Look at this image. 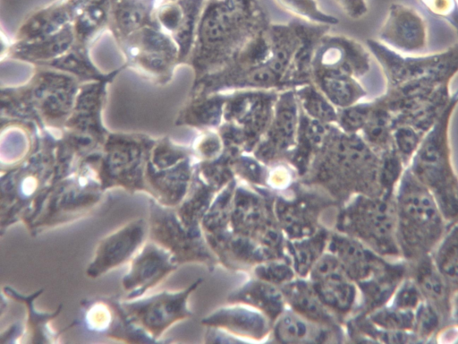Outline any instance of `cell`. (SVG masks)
<instances>
[{
  "instance_id": "cell-1",
  "label": "cell",
  "mask_w": 458,
  "mask_h": 344,
  "mask_svg": "<svg viewBox=\"0 0 458 344\" xmlns=\"http://www.w3.org/2000/svg\"><path fill=\"white\" fill-rule=\"evenodd\" d=\"M367 47L386 80L377 100L398 122L437 117L448 104L450 82L458 73V43L447 49L420 55L399 53L377 39Z\"/></svg>"
},
{
  "instance_id": "cell-2",
  "label": "cell",
  "mask_w": 458,
  "mask_h": 344,
  "mask_svg": "<svg viewBox=\"0 0 458 344\" xmlns=\"http://www.w3.org/2000/svg\"><path fill=\"white\" fill-rule=\"evenodd\" d=\"M268 26L258 0H206L191 51L197 79L227 66Z\"/></svg>"
},
{
  "instance_id": "cell-3",
  "label": "cell",
  "mask_w": 458,
  "mask_h": 344,
  "mask_svg": "<svg viewBox=\"0 0 458 344\" xmlns=\"http://www.w3.org/2000/svg\"><path fill=\"white\" fill-rule=\"evenodd\" d=\"M57 140L37 142L21 163L2 173L1 231L22 221L29 228L38 216L53 185Z\"/></svg>"
},
{
  "instance_id": "cell-4",
  "label": "cell",
  "mask_w": 458,
  "mask_h": 344,
  "mask_svg": "<svg viewBox=\"0 0 458 344\" xmlns=\"http://www.w3.org/2000/svg\"><path fill=\"white\" fill-rule=\"evenodd\" d=\"M458 105V89L423 137L409 168L432 193L443 217L458 220V179L453 170L448 142L450 120Z\"/></svg>"
},
{
  "instance_id": "cell-5",
  "label": "cell",
  "mask_w": 458,
  "mask_h": 344,
  "mask_svg": "<svg viewBox=\"0 0 458 344\" xmlns=\"http://www.w3.org/2000/svg\"><path fill=\"white\" fill-rule=\"evenodd\" d=\"M397 241L401 254L417 261L432 250L444 233V217L432 193L408 168L396 198Z\"/></svg>"
},
{
  "instance_id": "cell-6",
  "label": "cell",
  "mask_w": 458,
  "mask_h": 344,
  "mask_svg": "<svg viewBox=\"0 0 458 344\" xmlns=\"http://www.w3.org/2000/svg\"><path fill=\"white\" fill-rule=\"evenodd\" d=\"M104 193L96 169L81 163L75 173L53 184L38 216L28 230L35 236L44 228L80 219L98 205Z\"/></svg>"
},
{
  "instance_id": "cell-7",
  "label": "cell",
  "mask_w": 458,
  "mask_h": 344,
  "mask_svg": "<svg viewBox=\"0 0 458 344\" xmlns=\"http://www.w3.org/2000/svg\"><path fill=\"white\" fill-rule=\"evenodd\" d=\"M157 141L136 134H109L95 166L101 188L147 193L145 173Z\"/></svg>"
},
{
  "instance_id": "cell-8",
  "label": "cell",
  "mask_w": 458,
  "mask_h": 344,
  "mask_svg": "<svg viewBox=\"0 0 458 344\" xmlns=\"http://www.w3.org/2000/svg\"><path fill=\"white\" fill-rule=\"evenodd\" d=\"M277 95L270 90L228 93L221 137L234 144L243 142L255 144L268 127Z\"/></svg>"
},
{
  "instance_id": "cell-9",
  "label": "cell",
  "mask_w": 458,
  "mask_h": 344,
  "mask_svg": "<svg viewBox=\"0 0 458 344\" xmlns=\"http://www.w3.org/2000/svg\"><path fill=\"white\" fill-rule=\"evenodd\" d=\"M200 279L190 287L177 291L164 290L144 298L122 300L127 316L135 325L160 343L159 339L174 323L191 315L187 302Z\"/></svg>"
},
{
  "instance_id": "cell-10",
  "label": "cell",
  "mask_w": 458,
  "mask_h": 344,
  "mask_svg": "<svg viewBox=\"0 0 458 344\" xmlns=\"http://www.w3.org/2000/svg\"><path fill=\"white\" fill-rule=\"evenodd\" d=\"M149 239L168 250L178 265L188 262H206L208 253L200 230L188 229L180 220L175 208L149 199Z\"/></svg>"
},
{
  "instance_id": "cell-11",
  "label": "cell",
  "mask_w": 458,
  "mask_h": 344,
  "mask_svg": "<svg viewBox=\"0 0 458 344\" xmlns=\"http://www.w3.org/2000/svg\"><path fill=\"white\" fill-rule=\"evenodd\" d=\"M355 228L377 252L401 254L397 241L396 202L391 196L360 198L355 207Z\"/></svg>"
},
{
  "instance_id": "cell-12",
  "label": "cell",
  "mask_w": 458,
  "mask_h": 344,
  "mask_svg": "<svg viewBox=\"0 0 458 344\" xmlns=\"http://www.w3.org/2000/svg\"><path fill=\"white\" fill-rule=\"evenodd\" d=\"M148 235V222L144 219L130 221L101 238L86 269L89 278L96 279L131 261Z\"/></svg>"
},
{
  "instance_id": "cell-13",
  "label": "cell",
  "mask_w": 458,
  "mask_h": 344,
  "mask_svg": "<svg viewBox=\"0 0 458 344\" xmlns=\"http://www.w3.org/2000/svg\"><path fill=\"white\" fill-rule=\"evenodd\" d=\"M172 254L162 245L149 239L130 261V269L122 279L126 292L124 299L140 297L159 284L178 267Z\"/></svg>"
},
{
  "instance_id": "cell-14",
  "label": "cell",
  "mask_w": 458,
  "mask_h": 344,
  "mask_svg": "<svg viewBox=\"0 0 458 344\" xmlns=\"http://www.w3.org/2000/svg\"><path fill=\"white\" fill-rule=\"evenodd\" d=\"M124 39L130 61L151 75H166L179 60L176 43L157 26H146Z\"/></svg>"
},
{
  "instance_id": "cell-15",
  "label": "cell",
  "mask_w": 458,
  "mask_h": 344,
  "mask_svg": "<svg viewBox=\"0 0 458 344\" xmlns=\"http://www.w3.org/2000/svg\"><path fill=\"white\" fill-rule=\"evenodd\" d=\"M358 41L343 36L328 37L319 40L311 63L312 73H335L352 75L357 79L370 69V54Z\"/></svg>"
},
{
  "instance_id": "cell-16",
  "label": "cell",
  "mask_w": 458,
  "mask_h": 344,
  "mask_svg": "<svg viewBox=\"0 0 458 344\" xmlns=\"http://www.w3.org/2000/svg\"><path fill=\"white\" fill-rule=\"evenodd\" d=\"M377 40L402 54H423L428 45L427 23L412 7L393 3L379 30Z\"/></svg>"
},
{
  "instance_id": "cell-17",
  "label": "cell",
  "mask_w": 458,
  "mask_h": 344,
  "mask_svg": "<svg viewBox=\"0 0 458 344\" xmlns=\"http://www.w3.org/2000/svg\"><path fill=\"white\" fill-rule=\"evenodd\" d=\"M76 85L72 78L55 73H42L21 96L46 121L65 117L72 108Z\"/></svg>"
},
{
  "instance_id": "cell-18",
  "label": "cell",
  "mask_w": 458,
  "mask_h": 344,
  "mask_svg": "<svg viewBox=\"0 0 458 344\" xmlns=\"http://www.w3.org/2000/svg\"><path fill=\"white\" fill-rule=\"evenodd\" d=\"M301 109L295 91L284 90L277 95L274 113L261 139L258 153L271 158L297 142Z\"/></svg>"
},
{
  "instance_id": "cell-19",
  "label": "cell",
  "mask_w": 458,
  "mask_h": 344,
  "mask_svg": "<svg viewBox=\"0 0 458 344\" xmlns=\"http://www.w3.org/2000/svg\"><path fill=\"white\" fill-rule=\"evenodd\" d=\"M192 176L190 158L165 169L155 168L148 160L145 173L147 194L164 206L176 208L185 197Z\"/></svg>"
},
{
  "instance_id": "cell-20",
  "label": "cell",
  "mask_w": 458,
  "mask_h": 344,
  "mask_svg": "<svg viewBox=\"0 0 458 344\" xmlns=\"http://www.w3.org/2000/svg\"><path fill=\"white\" fill-rule=\"evenodd\" d=\"M91 0H55L33 13L21 27L18 37L29 42L50 36L69 23Z\"/></svg>"
},
{
  "instance_id": "cell-21",
  "label": "cell",
  "mask_w": 458,
  "mask_h": 344,
  "mask_svg": "<svg viewBox=\"0 0 458 344\" xmlns=\"http://www.w3.org/2000/svg\"><path fill=\"white\" fill-rule=\"evenodd\" d=\"M415 262L412 276L423 298L437 310L442 319H447L452 313V304L451 291L445 280L428 255Z\"/></svg>"
},
{
  "instance_id": "cell-22",
  "label": "cell",
  "mask_w": 458,
  "mask_h": 344,
  "mask_svg": "<svg viewBox=\"0 0 458 344\" xmlns=\"http://www.w3.org/2000/svg\"><path fill=\"white\" fill-rule=\"evenodd\" d=\"M40 288L32 294L24 295L10 286L3 288L4 294L9 298L25 305L27 311L26 330L30 335V343H55L62 331H55L50 325L52 320L57 317L62 311L60 304L52 312H39L34 307V300L43 293Z\"/></svg>"
},
{
  "instance_id": "cell-23",
  "label": "cell",
  "mask_w": 458,
  "mask_h": 344,
  "mask_svg": "<svg viewBox=\"0 0 458 344\" xmlns=\"http://www.w3.org/2000/svg\"><path fill=\"white\" fill-rule=\"evenodd\" d=\"M154 5L138 0H110V21L116 36L124 39L139 30L155 25Z\"/></svg>"
},
{
  "instance_id": "cell-24",
  "label": "cell",
  "mask_w": 458,
  "mask_h": 344,
  "mask_svg": "<svg viewBox=\"0 0 458 344\" xmlns=\"http://www.w3.org/2000/svg\"><path fill=\"white\" fill-rule=\"evenodd\" d=\"M311 78L313 83L337 108L354 105L367 96L366 90L358 79L349 74L320 72L313 73Z\"/></svg>"
},
{
  "instance_id": "cell-25",
  "label": "cell",
  "mask_w": 458,
  "mask_h": 344,
  "mask_svg": "<svg viewBox=\"0 0 458 344\" xmlns=\"http://www.w3.org/2000/svg\"><path fill=\"white\" fill-rule=\"evenodd\" d=\"M74 38L76 37L72 22L46 38L20 43L13 52L21 58L47 63L68 52Z\"/></svg>"
},
{
  "instance_id": "cell-26",
  "label": "cell",
  "mask_w": 458,
  "mask_h": 344,
  "mask_svg": "<svg viewBox=\"0 0 458 344\" xmlns=\"http://www.w3.org/2000/svg\"><path fill=\"white\" fill-rule=\"evenodd\" d=\"M227 96L225 92H215L192 97L191 102L180 115L177 124L199 128L219 125L223 122Z\"/></svg>"
},
{
  "instance_id": "cell-27",
  "label": "cell",
  "mask_w": 458,
  "mask_h": 344,
  "mask_svg": "<svg viewBox=\"0 0 458 344\" xmlns=\"http://www.w3.org/2000/svg\"><path fill=\"white\" fill-rule=\"evenodd\" d=\"M360 132L361 137L377 153L381 154L393 145L391 114L377 99L373 100L369 119Z\"/></svg>"
},
{
  "instance_id": "cell-28",
  "label": "cell",
  "mask_w": 458,
  "mask_h": 344,
  "mask_svg": "<svg viewBox=\"0 0 458 344\" xmlns=\"http://www.w3.org/2000/svg\"><path fill=\"white\" fill-rule=\"evenodd\" d=\"M295 94L301 109L309 117L326 125L337 123L338 109L314 83L300 85Z\"/></svg>"
},
{
  "instance_id": "cell-29",
  "label": "cell",
  "mask_w": 458,
  "mask_h": 344,
  "mask_svg": "<svg viewBox=\"0 0 458 344\" xmlns=\"http://www.w3.org/2000/svg\"><path fill=\"white\" fill-rule=\"evenodd\" d=\"M110 21V0H91L72 22L75 37L84 42Z\"/></svg>"
},
{
  "instance_id": "cell-30",
  "label": "cell",
  "mask_w": 458,
  "mask_h": 344,
  "mask_svg": "<svg viewBox=\"0 0 458 344\" xmlns=\"http://www.w3.org/2000/svg\"><path fill=\"white\" fill-rule=\"evenodd\" d=\"M434 262L451 293L458 291V226L439 246Z\"/></svg>"
},
{
  "instance_id": "cell-31",
  "label": "cell",
  "mask_w": 458,
  "mask_h": 344,
  "mask_svg": "<svg viewBox=\"0 0 458 344\" xmlns=\"http://www.w3.org/2000/svg\"><path fill=\"white\" fill-rule=\"evenodd\" d=\"M286 12L299 19L318 24L334 25L338 19L324 13L316 0H274Z\"/></svg>"
},
{
  "instance_id": "cell-32",
  "label": "cell",
  "mask_w": 458,
  "mask_h": 344,
  "mask_svg": "<svg viewBox=\"0 0 458 344\" xmlns=\"http://www.w3.org/2000/svg\"><path fill=\"white\" fill-rule=\"evenodd\" d=\"M403 162L392 145L380 154L379 185L384 195L391 196L397 181L403 176Z\"/></svg>"
},
{
  "instance_id": "cell-33",
  "label": "cell",
  "mask_w": 458,
  "mask_h": 344,
  "mask_svg": "<svg viewBox=\"0 0 458 344\" xmlns=\"http://www.w3.org/2000/svg\"><path fill=\"white\" fill-rule=\"evenodd\" d=\"M424 136V133L408 125H399L393 128V146L404 166L410 163Z\"/></svg>"
},
{
  "instance_id": "cell-34",
  "label": "cell",
  "mask_w": 458,
  "mask_h": 344,
  "mask_svg": "<svg viewBox=\"0 0 458 344\" xmlns=\"http://www.w3.org/2000/svg\"><path fill=\"white\" fill-rule=\"evenodd\" d=\"M189 158V152L173 143L168 137L157 141L150 154L149 162L157 169H165Z\"/></svg>"
},
{
  "instance_id": "cell-35",
  "label": "cell",
  "mask_w": 458,
  "mask_h": 344,
  "mask_svg": "<svg viewBox=\"0 0 458 344\" xmlns=\"http://www.w3.org/2000/svg\"><path fill=\"white\" fill-rule=\"evenodd\" d=\"M373 107V100H362L347 108H338L339 128L350 133H357L364 127Z\"/></svg>"
},
{
  "instance_id": "cell-36",
  "label": "cell",
  "mask_w": 458,
  "mask_h": 344,
  "mask_svg": "<svg viewBox=\"0 0 458 344\" xmlns=\"http://www.w3.org/2000/svg\"><path fill=\"white\" fill-rule=\"evenodd\" d=\"M81 50L78 47L76 48L72 47L63 56L46 64H51L57 69L76 73L79 76H84L85 78L98 77V73L94 71V67L89 63Z\"/></svg>"
},
{
  "instance_id": "cell-37",
  "label": "cell",
  "mask_w": 458,
  "mask_h": 344,
  "mask_svg": "<svg viewBox=\"0 0 458 344\" xmlns=\"http://www.w3.org/2000/svg\"><path fill=\"white\" fill-rule=\"evenodd\" d=\"M371 319L378 326L392 331L413 330L415 313L412 310H402L395 307L376 313Z\"/></svg>"
},
{
  "instance_id": "cell-38",
  "label": "cell",
  "mask_w": 458,
  "mask_h": 344,
  "mask_svg": "<svg viewBox=\"0 0 458 344\" xmlns=\"http://www.w3.org/2000/svg\"><path fill=\"white\" fill-rule=\"evenodd\" d=\"M441 315L428 301L421 302L415 313L413 330L418 338L429 337L439 326Z\"/></svg>"
},
{
  "instance_id": "cell-39",
  "label": "cell",
  "mask_w": 458,
  "mask_h": 344,
  "mask_svg": "<svg viewBox=\"0 0 458 344\" xmlns=\"http://www.w3.org/2000/svg\"><path fill=\"white\" fill-rule=\"evenodd\" d=\"M433 16L447 22L458 36V0H418Z\"/></svg>"
},
{
  "instance_id": "cell-40",
  "label": "cell",
  "mask_w": 458,
  "mask_h": 344,
  "mask_svg": "<svg viewBox=\"0 0 458 344\" xmlns=\"http://www.w3.org/2000/svg\"><path fill=\"white\" fill-rule=\"evenodd\" d=\"M422 298L414 280H406L395 294L393 306L402 310H413L422 302Z\"/></svg>"
},
{
  "instance_id": "cell-41",
  "label": "cell",
  "mask_w": 458,
  "mask_h": 344,
  "mask_svg": "<svg viewBox=\"0 0 458 344\" xmlns=\"http://www.w3.org/2000/svg\"><path fill=\"white\" fill-rule=\"evenodd\" d=\"M220 148L221 141L219 135L208 132L199 138L195 149L204 159H212L218 153Z\"/></svg>"
},
{
  "instance_id": "cell-42",
  "label": "cell",
  "mask_w": 458,
  "mask_h": 344,
  "mask_svg": "<svg viewBox=\"0 0 458 344\" xmlns=\"http://www.w3.org/2000/svg\"><path fill=\"white\" fill-rule=\"evenodd\" d=\"M335 2L352 19H360L368 12L366 0H335Z\"/></svg>"
},
{
  "instance_id": "cell-43",
  "label": "cell",
  "mask_w": 458,
  "mask_h": 344,
  "mask_svg": "<svg viewBox=\"0 0 458 344\" xmlns=\"http://www.w3.org/2000/svg\"><path fill=\"white\" fill-rule=\"evenodd\" d=\"M26 330L20 322H13L6 330L1 333V343H15L19 342L21 337H23Z\"/></svg>"
},
{
  "instance_id": "cell-44",
  "label": "cell",
  "mask_w": 458,
  "mask_h": 344,
  "mask_svg": "<svg viewBox=\"0 0 458 344\" xmlns=\"http://www.w3.org/2000/svg\"><path fill=\"white\" fill-rule=\"evenodd\" d=\"M453 308H454V310H453L454 311V313H453L454 318L458 322V295L455 298Z\"/></svg>"
},
{
  "instance_id": "cell-45",
  "label": "cell",
  "mask_w": 458,
  "mask_h": 344,
  "mask_svg": "<svg viewBox=\"0 0 458 344\" xmlns=\"http://www.w3.org/2000/svg\"><path fill=\"white\" fill-rule=\"evenodd\" d=\"M244 1H254V0H244Z\"/></svg>"
}]
</instances>
